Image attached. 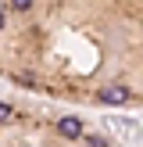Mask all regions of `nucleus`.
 Returning a JSON list of instances; mask_svg holds the SVG:
<instances>
[{"instance_id": "1", "label": "nucleus", "mask_w": 143, "mask_h": 147, "mask_svg": "<svg viewBox=\"0 0 143 147\" xmlns=\"http://www.w3.org/2000/svg\"><path fill=\"white\" fill-rule=\"evenodd\" d=\"M129 100V86L125 83H107L100 90V104H125Z\"/></svg>"}, {"instance_id": "2", "label": "nucleus", "mask_w": 143, "mask_h": 147, "mask_svg": "<svg viewBox=\"0 0 143 147\" xmlns=\"http://www.w3.org/2000/svg\"><path fill=\"white\" fill-rule=\"evenodd\" d=\"M57 133H61L64 140H79V136H82V122H79L75 115H68V119L57 122Z\"/></svg>"}, {"instance_id": "3", "label": "nucleus", "mask_w": 143, "mask_h": 147, "mask_svg": "<svg viewBox=\"0 0 143 147\" xmlns=\"http://www.w3.org/2000/svg\"><path fill=\"white\" fill-rule=\"evenodd\" d=\"M11 119H14V108L0 100V126H4V122H11Z\"/></svg>"}, {"instance_id": "4", "label": "nucleus", "mask_w": 143, "mask_h": 147, "mask_svg": "<svg viewBox=\"0 0 143 147\" xmlns=\"http://www.w3.org/2000/svg\"><path fill=\"white\" fill-rule=\"evenodd\" d=\"M86 147H107L104 136H86Z\"/></svg>"}, {"instance_id": "5", "label": "nucleus", "mask_w": 143, "mask_h": 147, "mask_svg": "<svg viewBox=\"0 0 143 147\" xmlns=\"http://www.w3.org/2000/svg\"><path fill=\"white\" fill-rule=\"evenodd\" d=\"M11 7H14V11H29V7H32V0H11Z\"/></svg>"}, {"instance_id": "6", "label": "nucleus", "mask_w": 143, "mask_h": 147, "mask_svg": "<svg viewBox=\"0 0 143 147\" xmlns=\"http://www.w3.org/2000/svg\"><path fill=\"white\" fill-rule=\"evenodd\" d=\"M4 22H7V14H4V11H0V29H4Z\"/></svg>"}]
</instances>
